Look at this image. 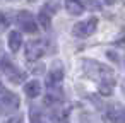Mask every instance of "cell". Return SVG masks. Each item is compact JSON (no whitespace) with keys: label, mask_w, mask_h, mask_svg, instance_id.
<instances>
[{"label":"cell","mask_w":125,"mask_h":123,"mask_svg":"<svg viewBox=\"0 0 125 123\" xmlns=\"http://www.w3.org/2000/svg\"><path fill=\"white\" fill-rule=\"evenodd\" d=\"M82 68H84V72H86L89 77H93V79H98V80L113 79V72H111L108 67H104V65H101L99 62H96V60H82Z\"/></svg>","instance_id":"6da1fadb"},{"label":"cell","mask_w":125,"mask_h":123,"mask_svg":"<svg viewBox=\"0 0 125 123\" xmlns=\"http://www.w3.org/2000/svg\"><path fill=\"white\" fill-rule=\"evenodd\" d=\"M19 96L14 94L12 91L5 89L4 85H0V109L5 111V113H12L19 109Z\"/></svg>","instance_id":"7a4b0ae2"},{"label":"cell","mask_w":125,"mask_h":123,"mask_svg":"<svg viewBox=\"0 0 125 123\" xmlns=\"http://www.w3.org/2000/svg\"><path fill=\"white\" fill-rule=\"evenodd\" d=\"M98 28V19L96 17H91L87 21H82V22H77L74 28H72V34L77 36V38H87L91 36Z\"/></svg>","instance_id":"3957f363"},{"label":"cell","mask_w":125,"mask_h":123,"mask_svg":"<svg viewBox=\"0 0 125 123\" xmlns=\"http://www.w3.org/2000/svg\"><path fill=\"white\" fill-rule=\"evenodd\" d=\"M43 53H45V41L36 39V41H29V43L26 45V58H28L29 62L38 60Z\"/></svg>","instance_id":"277c9868"},{"label":"cell","mask_w":125,"mask_h":123,"mask_svg":"<svg viewBox=\"0 0 125 123\" xmlns=\"http://www.w3.org/2000/svg\"><path fill=\"white\" fill-rule=\"evenodd\" d=\"M62 80H63V65L60 62H55L48 70L46 85H55V84H60Z\"/></svg>","instance_id":"5b68a950"},{"label":"cell","mask_w":125,"mask_h":123,"mask_svg":"<svg viewBox=\"0 0 125 123\" xmlns=\"http://www.w3.org/2000/svg\"><path fill=\"white\" fill-rule=\"evenodd\" d=\"M17 22H19V26H21V29H22L24 33L33 34V33L38 31V26H36V22L33 21V17H31L29 12H19V16H17Z\"/></svg>","instance_id":"8992f818"},{"label":"cell","mask_w":125,"mask_h":123,"mask_svg":"<svg viewBox=\"0 0 125 123\" xmlns=\"http://www.w3.org/2000/svg\"><path fill=\"white\" fill-rule=\"evenodd\" d=\"M48 91H46V97H45V103L48 104H53V103H60L63 99V91L60 89V84H55V85H46Z\"/></svg>","instance_id":"52a82bcc"},{"label":"cell","mask_w":125,"mask_h":123,"mask_svg":"<svg viewBox=\"0 0 125 123\" xmlns=\"http://www.w3.org/2000/svg\"><path fill=\"white\" fill-rule=\"evenodd\" d=\"M24 92L28 97H38L41 94V84L38 80H29L28 84H24Z\"/></svg>","instance_id":"ba28073f"},{"label":"cell","mask_w":125,"mask_h":123,"mask_svg":"<svg viewBox=\"0 0 125 123\" xmlns=\"http://www.w3.org/2000/svg\"><path fill=\"white\" fill-rule=\"evenodd\" d=\"M106 118L110 123H125L123 121V116H122V108L120 106H111L106 109Z\"/></svg>","instance_id":"9c48e42d"},{"label":"cell","mask_w":125,"mask_h":123,"mask_svg":"<svg viewBox=\"0 0 125 123\" xmlns=\"http://www.w3.org/2000/svg\"><path fill=\"white\" fill-rule=\"evenodd\" d=\"M21 45H22V36H21V33L19 31H10L9 33V48H10V51H19V48H21Z\"/></svg>","instance_id":"30bf717a"},{"label":"cell","mask_w":125,"mask_h":123,"mask_svg":"<svg viewBox=\"0 0 125 123\" xmlns=\"http://www.w3.org/2000/svg\"><path fill=\"white\" fill-rule=\"evenodd\" d=\"M65 9L72 16H81L84 12V5L79 2V0H67V2H65Z\"/></svg>","instance_id":"8fae6325"},{"label":"cell","mask_w":125,"mask_h":123,"mask_svg":"<svg viewBox=\"0 0 125 123\" xmlns=\"http://www.w3.org/2000/svg\"><path fill=\"white\" fill-rule=\"evenodd\" d=\"M113 85H115V79H104V80H99L98 89H99V92H101V94L108 96V94H111Z\"/></svg>","instance_id":"7c38bea8"},{"label":"cell","mask_w":125,"mask_h":123,"mask_svg":"<svg viewBox=\"0 0 125 123\" xmlns=\"http://www.w3.org/2000/svg\"><path fill=\"white\" fill-rule=\"evenodd\" d=\"M31 123H53V120L38 109H31Z\"/></svg>","instance_id":"4fadbf2b"},{"label":"cell","mask_w":125,"mask_h":123,"mask_svg":"<svg viewBox=\"0 0 125 123\" xmlns=\"http://www.w3.org/2000/svg\"><path fill=\"white\" fill-rule=\"evenodd\" d=\"M38 21H40V24H41L45 29H50V26H52V16H50L46 10H41V12H40Z\"/></svg>","instance_id":"5bb4252c"},{"label":"cell","mask_w":125,"mask_h":123,"mask_svg":"<svg viewBox=\"0 0 125 123\" xmlns=\"http://www.w3.org/2000/svg\"><path fill=\"white\" fill-rule=\"evenodd\" d=\"M58 7H60V0H46L43 10H46V12L52 16V14H55V12L58 10Z\"/></svg>","instance_id":"9a60e30c"},{"label":"cell","mask_w":125,"mask_h":123,"mask_svg":"<svg viewBox=\"0 0 125 123\" xmlns=\"http://www.w3.org/2000/svg\"><path fill=\"white\" fill-rule=\"evenodd\" d=\"M7 123H24V118H22V114H16V116L9 118Z\"/></svg>","instance_id":"2e32d148"},{"label":"cell","mask_w":125,"mask_h":123,"mask_svg":"<svg viewBox=\"0 0 125 123\" xmlns=\"http://www.w3.org/2000/svg\"><path fill=\"white\" fill-rule=\"evenodd\" d=\"M106 57H108V58H110L111 62H115V63L118 62V55H116V53H113L111 50H108V51H106Z\"/></svg>","instance_id":"e0dca14e"},{"label":"cell","mask_w":125,"mask_h":123,"mask_svg":"<svg viewBox=\"0 0 125 123\" xmlns=\"http://www.w3.org/2000/svg\"><path fill=\"white\" fill-rule=\"evenodd\" d=\"M7 26H9V24H7V21H5V19H0V33L5 31V29H7Z\"/></svg>","instance_id":"ac0fdd59"},{"label":"cell","mask_w":125,"mask_h":123,"mask_svg":"<svg viewBox=\"0 0 125 123\" xmlns=\"http://www.w3.org/2000/svg\"><path fill=\"white\" fill-rule=\"evenodd\" d=\"M103 2H104V4H108V5H111V4H115V2H116V0H103Z\"/></svg>","instance_id":"d6986e66"},{"label":"cell","mask_w":125,"mask_h":123,"mask_svg":"<svg viewBox=\"0 0 125 123\" xmlns=\"http://www.w3.org/2000/svg\"><path fill=\"white\" fill-rule=\"evenodd\" d=\"M118 45H125V36H123L122 39H118Z\"/></svg>","instance_id":"ffe728a7"},{"label":"cell","mask_w":125,"mask_h":123,"mask_svg":"<svg viewBox=\"0 0 125 123\" xmlns=\"http://www.w3.org/2000/svg\"><path fill=\"white\" fill-rule=\"evenodd\" d=\"M122 91H123V94H125V79L122 80Z\"/></svg>","instance_id":"44dd1931"},{"label":"cell","mask_w":125,"mask_h":123,"mask_svg":"<svg viewBox=\"0 0 125 123\" xmlns=\"http://www.w3.org/2000/svg\"><path fill=\"white\" fill-rule=\"evenodd\" d=\"M122 116H123V121H125V106L122 108Z\"/></svg>","instance_id":"7402d4cb"}]
</instances>
